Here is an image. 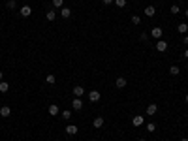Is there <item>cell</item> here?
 <instances>
[{
	"label": "cell",
	"mask_w": 188,
	"mask_h": 141,
	"mask_svg": "<svg viewBox=\"0 0 188 141\" xmlns=\"http://www.w3.org/2000/svg\"><path fill=\"white\" fill-rule=\"evenodd\" d=\"M162 34H164V30H162L160 27H154V28L151 30V36L154 38V40H160V38H162Z\"/></svg>",
	"instance_id": "6da1fadb"
},
{
	"label": "cell",
	"mask_w": 188,
	"mask_h": 141,
	"mask_svg": "<svg viewBox=\"0 0 188 141\" xmlns=\"http://www.w3.org/2000/svg\"><path fill=\"white\" fill-rule=\"evenodd\" d=\"M100 98H102V94H100L98 90H90L89 92V100L92 102V104H94V102H100Z\"/></svg>",
	"instance_id": "7a4b0ae2"
},
{
	"label": "cell",
	"mask_w": 188,
	"mask_h": 141,
	"mask_svg": "<svg viewBox=\"0 0 188 141\" xmlns=\"http://www.w3.org/2000/svg\"><path fill=\"white\" fill-rule=\"evenodd\" d=\"M81 107H83V100H81V98H73V100H72V109L79 111Z\"/></svg>",
	"instance_id": "3957f363"
},
{
	"label": "cell",
	"mask_w": 188,
	"mask_h": 141,
	"mask_svg": "<svg viewBox=\"0 0 188 141\" xmlns=\"http://www.w3.org/2000/svg\"><path fill=\"white\" fill-rule=\"evenodd\" d=\"M166 49H167V41H164V40H158V41H156V51L164 53Z\"/></svg>",
	"instance_id": "277c9868"
},
{
	"label": "cell",
	"mask_w": 188,
	"mask_h": 141,
	"mask_svg": "<svg viewBox=\"0 0 188 141\" xmlns=\"http://www.w3.org/2000/svg\"><path fill=\"white\" fill-rule=\"evenodd\" d=\"M156 111H158V105H156V104H149V105H147V115H149V117L156 115Z\"/></svg>",
	"instance_id": "5b68a950"
},
{
	"label": "cell",
	"mask_w": 188,
	"mask_h": 141,
	"mask_svg": "<svg viewBox=\"0 0 188 141\" xmlns=\"http://www.w3.org/2000/svg\"><path fill=\"white\" fill-rule=\"evenodd\" d=\"M19 13H21L23 17H30V13H32V8H30V6H23V8L19 9Z\"/></svg>",
	"instance_id": "8992f818"
},
{
	"label": "cell",
	"mask_w": 188,
	"mask_h": 141,
	"mask_svg": "<svg viewBox=\"0 0 188 141\" xmlns=\"http://www.w3.org/2000/svg\"><path fill=\"white\" fill-rule=\"evenodd\" d=\"M60 17H62V19H70V17H72V9L64 6V8L60 9Z\"/></svg>",
	"instance_id": "52a82bcc"
},
{
	"label": "cell",
	"mask_w": 188,
	"mask_h": 141,
	"mask_svg": "<svg viewBox=\"0 0 188 141\" xmlns=\"http://www.w3.org/2000/svg\"><path fill=\"white\" fill-rule=\"evenodd\" d=\"M77 132H79V128H77L75 124H70V126H66V134H68V136H75Z\"/></svg>",
	"instance_id": "ba28073f"
},
{
	"label": "cell",
	"mask_w": 188,
	"mask_h": 141,
	"mask_svg": "<svg viewBox=\"0 0 188 141\" xmlns=\"http://www.w3.org/2000/svg\"><path fill=\"white\" fill-rule=\"evenodd\" d=\"M73 94H75V98H81V96L85 94V86H73Z\"/></svg>",
	"instance_id": "9c48e42d"
},
{
	"label": "cell",
	"mask_w": 188,
	"mask_h": 141,
	"mask_svg": "<svg viewBox=\"0 0 188 141\" xmlns=\"http://www.w3.org/2000/svg\"><path fill=\"white\" fill-rule=\"evenodd\" d=\"M154 13H156V8H154V6H147V8H145V15H147V17H154Z\"/></svg>",
	"instance_id": "30bf717a"
},
{
	"label": "cell",
	"mask_w": 188,
	"mask_h": 141,
	"mask_svg": "<svg viewBox=\"0 0 188 141\" xmlns=\"http://www.w3.org/2000/svg\"><path fill=\"white\" fill-rule=\"evenodd\" d=\"M11 115V109H9L8 105H2L0 107V117H9Z\"/></svg>",
	"instance_id": "8fae6325"
},
{
	"label": "cell",
	"mask_w": 188,
	"mask_h": 141,
	"mask_svg": "<svg viewBox=\"0 0 188 141\" xmlns=\"http://www.w3.org/2000/svg\"><path fill=\"white\" fill-rule=\"evenodd\" d=\"M143 122H145V118L141 117V115H137V117H134V118H132V124H134V126H141Z\"/></svg>",
	"instance_id": "7c38bea8"
},
{
	"label": "cell",
	"mask_w": 188,
	"mask_h": 141,
	"mask_svg": "<svg viewBox=\"0 0 188 141\" xmlns=\"http://www.w3.org/2000/svg\"><path fill=\"white\" fill-rule=\"evenodd\" d=\"M115 86H117V88H124V86H126V79L124 77H117Z\"/></svg>",
	"instance_id": "4fadbf2b"
},
{
	"label": "cell",
	"mask_w": 188,
	"mask_h": 141,
	"mask_svg": "<svg viewBox=\"0 0 188 141\" xmlns=\"http://www.w3.org/2000/svg\"><path fill=\"white\" fill-rule=\"evenodd\" d=\"M92 124H94V128H102L103 126V117H96Z\"/></svg>",
	"instance_id": "5bb4252c"
},
{
	"label": "cell",
	"mask_w": 188,
	"mask_h": 141,
	"mask_svg": "<svg viewBox=\"0 0 188 141\" xmlns=\"http://www.w3.org/2000/svg\"><path fill=\"white\" fill-rule=\"evenodd\" d=\"M49 115L57 117V115H58V105H55V104H51V105H49Z\"/></svg>",
	"instance_id": "9a60e30c"
},
{
	"label": "cell",
	"mask_w": 188,
	"mask_h": 141,
	"mask_svg": "<svg viewBox=\"0 0 188 141\" xmlns=\"http://www.w3.org/2000/svg\"><path fill=\"white\" fill-rule=\"evenodd\" d=\"M177 30H179V34H186V32H188V25L186 23H181L179 27H177Z\"/></svg>",
	"instance_id": "2e32d148"
},
{
	"label": "cell",
	"mask_w": 188,
	"mask_h": 141,
	"mask_svg": "<svg viewBox=\"0 0 188 141\" xmlns=\"http://www.w3.org/2000/svg\"><path fill=\"white\" fill-rule=\"evenodd\" d=\"M9 90V85L6 81H0V92H2V94H6V92Z\"/></svg>",
	"instance_id": "e0dca14e"
},
{
	"label": "cell",
	"mask_w": 188,
	"mask_h": 141,
	"mask_svg": "<svg viewBox=\"0 0 188 141\" xmlns=\"http://www.w3.org/2000/svg\"><path fill=\"white\" fill-rule=\"evenodd\" d=\"M45 19H47V21H55V19H57V11H47V13H45Z\"/></svg>",
	"instance_id": "ac0fdd59"
},
{
	"label": "cell",
	"mask_w": 188,
	"mask_h": 141,
	"mask_svg": "<svg viewBox=\"0 0 188 141\" xmlns=\"http://www.w3.org/2000/svg\"><path fill=\"white\" fill-rule=\"evenodd\" d=\"M45 81H47V85H55V83H57V77H55L53 73H49V75L45 77Z\"/></svg>",
	"instance_id": "d6986e66"
},
{
	"label": "cell",
	"mask_w": 188,
	"mask_h": 141,
	"mask_svg": "<svg viewBox=\"0 0 188 141\" xmlns=\"http://www.w3.org/2000/svg\"><path fill=\"white\" fill-rule=\"evenodd\" d=\"M53 6L57 9H62L64 8V0H53Z\"/></svg>",
	"instance_id": "ffe728a7"
},
{
	"label": "cell",
	"mask_w": 188,
	"mask_h": 141,
	"mask_svg": "<svg viewBox=\"0 0 188 141\" xmlns=\"http://www.w3.org/2000/svg\"><path fill=\"white\" fill-rule=\"evenodd\" d=\"M169 11H171V13H173V15H177V13H181V8H179V6H177V4H173V6H171V8H169Z\"/></svg>",
	"instance_id": "44dd1931"
},
{
	"label": "cell",
	"mask_w": 188,
	"mask_h": 141,
	"mask_svg": "<svg viewBox=\"0 0 188 141\" xmlns=\"http://www.w3.org/2000/svg\"><path fill=\"white\" fill-rule=\"evenodd\" d=\"M169 73H171V75H179V73H181L179 66H171V68H169Z\"/></svg>",
	"instance_id": "7402d4cb"
},
{
	"label": "cell",
	"mask_w": 188,
	"mask_h": 141,
	"mask_svg": "<svg viewBox=\"0 0 188 141\" xmlns=\"http://www.w3.org/2000/svg\"><path fill=\"white\" fill-rule=\"evenodd\" d=\"M6 6H8V9H15V8H17V2H15V0H8V4H6Z\"/></svg>",
	"instance_id": "603a6c76"
},
{
	"label": "cell",
	"mask_w": 188,
	"mask_h": 141,
	"mask_svg": "<svg viewBox=\"0 0 188 141\" xmlns=\"http://www.w3.org/2000/svg\"><path fill=\"white\" fill-rule=\"evenodd\" d=\"M115 4H117V8H126V0H115Z\"/></svg>",
	"instance_id": "cb8c5ba5"
},
{
	"label": "cell",
	"mask_w": 188,
	"mask_h": 141,
	"mask_svg": "<svg viewBox=\"0 0 188 141\" xmlns=\"http://www.w3.org/2000/svg\"><path fill=\"white\" fill-rule=\"evenodd\" d=\"M132 23H134V25H141V17H139V15H132Z\"/></svg>",
	"instance_id": "d4e9b609"
},
{
	"label": "cell",
	"mask_w": 188,
	"mask_h": 141,
	"mask_svg": "<svg viewBox=\"0 0 188 141\" xmlns=\"http://www.w3.org/2000/svg\"><path fill=\"white\" fill-rule=\"evenodd\" d=\"M147 130H149V132H154V130H156V124H154V122H149L147 124Z\"/></svg>",
	"instance_id": "484cf974"
},
{
	"label": "cell",
	"mask_w": 188,
	"mask_h": 141,
	"mask_svg": "<svg viewBox=\"0 0 188 141\" xmlns=\"http://www.w3.org/2000/svg\"><path fill=\"white\" fill-rule=\"evenodd\" d=\"M62 117H64V120H68V118H70V117H72V111H62Z\"/></svg>",
	"instance_id": "4316f807"
},
{
	"label": "cell",
	"mask_w": 188,
	"mask_h": 141,
	"mask_svg": "<svg viewBox=\"0 0 188 141\" xmlns=\"http://www.w3.org/2000/svg\"><path fill=\"white\" fill-rule=\"evenodd\" d=\"M139 38H141V41H147V38H149V36H147V34H145V32H143V34H141V36H139Z\"/></svg>",
	"instance_id": "83f0119b"
},
{
	"label": "cell",
	"mask_w": 188,
	"mask_h": 141,
	"mask_svg": "<svg viewBox=\"0 0 188 141\" xmlns=\"http://www.w3.org/2000/svg\"><path fill=\"white\" fill-rule=\"evenodd\" d=\"M102 2H103V4H105V6H109V4H111V2H115V0H102Z\"/></svg>",
	"instance_id": "f1b7e54d"
},
{
	"label": "cell",
	"mask_w": 188,
	"mask_h": 141,
	"mask_svg": "<svg viewBox=\"0 0 188 141\" xmlns=\"http://www.w3.org/2000/svg\"><path fill=\"white\" fill-rule=\"evenodd\" d=\"M183 57H184V59H186V60H188V49H186V51H184V55H183Z\"/></svg>",
	"instance_id": "f546056e"
},
{
	"label": "cell",
	"mask_w": 188,
	"mask_h": 141,
	"mask_svg": "<svg viewBox=\"0 0 188 141\" xmlns=\"http://www.w3.org/2000/svg\"><path fill=\"white\" fill-rule=\"evenodd\" d=\"M0 81H4V73L0 72Z\"/></svg>",
	"instance_id": "4dcf8cb0"
},
{
	"label": "cell",
	"mask_w": 188,
	"mask_h": 141,
	"mask_svg": "<svg viewBox=\"0 0 188 141\" xmlns=\"http://www.w3.org/2000/svg\"><path fill=\"white\" fill-rule=\"evenodd\" d=\"M184 43H186V45H188V36H184Z\"/></svg>",
	"instance_id": "1f68e13d"
},
{
	"label": "cell",
	"mask_w": 188,
	"mask_h": 141,
	"mask_svg": "<svg viewBox=\"0 0 188 141\" xmlns=\"http://www.w3.org/2000/svg\"><path fill=\"white\" fill-rule=\"evenodd\" d=\"M184 102H186V104H188V94H186V96H184Z\"/></svg>",
	"instance_id": "d6a6232c"
},
{
	"label": "cell",
	"mask_w": 188,
	"mask_h": 141,
	"mask_svg": "<svg viewBox=\"0 0 188 141\" xmlns=\"http://www.w3.org/2000/svg\"><path fill=\"white\" fill-rule=\"evenodd\" d=\"M184 15H186V17H188V8H186V9H184Z\"/></svg>",
	"instance_id": "836d02e7"
},
{
	"label": "cell",
	"mask_w": 188,
	"mask_h": 141,
	"mask_svg": "<svg viewBox=\"0 0 188 141\" xmlns=\"http://www.w3.org/2000/svg\"><path fill=\"white\" fill-rule=\"evenodd\" d=\"M181 141H188V139H186V137H184V139H181Z\"/></svg>",
	"instance_id": "e575fe53"
},
{
	"label": "cell",
	"mask_w": 188,
	"mask_h": 141,
	"mask_svg": "<svg viewBox=\"0 0 188 141\" xmlns=\"http://www.w3.org/2000/svg\"><path fill=\"white\" fill-rule=\"evenodd\" d=\"M137 141H147V139H137Z\"/></svg>",
	"instance_id": "d590c367"
},
{
	"label": "cell",
	"mask_w": 188,
	"mask_h": 141,
	"mask_svg": "<svg viewBox=\"0 0 188 141\" xmlns=\"http://www.w3.org/2000/svg\"><path fill=\"white\" fill-rule=\"evenodd\" d=\"M186 73H188V66H186Z\"/></svg>",
	"instance_id": "8d00e7d4"
},
{
	"label": "cell",
	"mask_w": 188,
	"mask_h": 141,
	"mask_svg": "<svg viewBox=\"0 0 188 141\" xmlns=\"http://www.w3.org/2000/svg\"><path fill=\"white\" fill-rule=\"evenodd\" d=\"M177 2H183V0H177Z\"/></svg>",
	"instance_id": "74e56055"
},
{
	"label": "cell",
	"mask_w": 188,
	"mask_h": 141,
	"mask_svg": "<svg viewBox=\"0 0 188 141\" xmlns=\"http://www.w3.org/2000/svg\"><path fill=\"white\" fill-rule=\"evenodd\" d=\"M55 141H60V139H55Z\"/></svg>",
	"instance_id": "f35d334b"
},
{
	"label": "cell",
	"mask_w": 188,
	"mask_h": 141,
	"mask_svg": "<svg viewBox=\"0 0 188 141\" xmlns=\"http://www.w3.org/2000/svg\"><path fill=\"white\" fill-rule=\"evenodd\" d=\"M90 141H92V139H90Z\"/></svg>",
	"instance_id": "ab89813d"
}]
</instances>
